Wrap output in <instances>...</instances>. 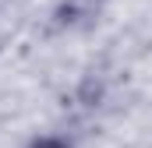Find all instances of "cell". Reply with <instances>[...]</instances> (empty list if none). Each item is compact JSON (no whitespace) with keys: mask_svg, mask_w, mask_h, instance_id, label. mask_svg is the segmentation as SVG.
I'll list each match as a JSON object with an SVG mask.
<instances>
[{"mask_svg":"<svg viewBox=\"0 0 152 148\" xmlns=\"http://www.w3.org/2000/svg\"><path fill=\"white\" fill-rule=\"evenodd\" d=\"M28 148H71V141L64 134H39L28 141Z\"/></svg>","mask_w":152,"mask_h":148,"instance_id":"2","label":"cell"},{"mask_svg":"<svg viewBox=\"0 0 152 148\" xmlns=\"http://www.w3.org/2000/svg\"><path fill=\"white\" fill-rule=\"evenodd\" d=\"M99 11H103V0H60L53 18L60 28H85L99 18Z\"/></svg>","mask_w":152,"mask_h":148,"instance_id":"1","label":"cell"}]
</instances>
